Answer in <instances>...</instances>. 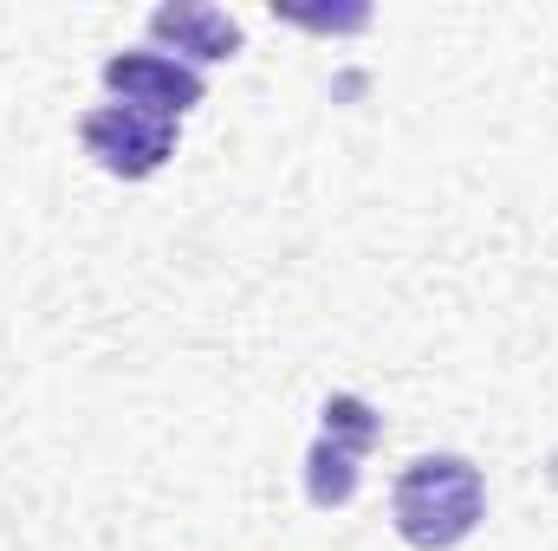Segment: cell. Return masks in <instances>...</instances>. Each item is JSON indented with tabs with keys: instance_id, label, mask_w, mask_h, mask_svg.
<instances>
[{
	"instance_id": "6da1fadb",
	"label": "cell",
	"mask_w": 558,
	"mask_h": 551,
	"mask_svg": "<svg viewBox=\"0 0 558 551\" xmlns=\"http://www.w3.org/2000/svg\"><path fill=\"white\" fill-rule=\"evenodd\" d=\"M390 519L416 551H454L487 519V480L468 454H422L397 474Z\"/></svg>"
},
{
	"instance_id": "7a4b0ae2",
	"label": "cell",
	"mask_w": 558,
	"mask_h": 551,
	"mask_svg": "<svg viewBox=\"0 0 558 551\" xmlns=\"http://www.w3.org/2000/svg\"><path fill=\"white\" fill-rule=\"evenodd\" d=\"M325 428L305 454V500L318 513H338L357 500V480H364V454L384 441V415L371 409L364 396H325Z\"/></svg>"
},
{
	"instance_id": "3957f363",
	"label": "cell",
	"mask_w": 558,
	"mask_h": 551,
	"mask_svg": "<svg viewBox=\"0 0 558 551\" xmlns=\"http://www.w3.org/2000/svg\"><path fill=\"white\" fill-rule=\"evenodd\" d=\"M78 137H85V156L118 182H143L175 156V124H162L149 111H131V105H98L78 124Z\"/></svg>"
},
{
	"instance_id": "277c9868",
	"label": "cell",
	"mask_w": 558,
	"mask_h": 551,
	"mask_svg": "<svg viewBox=\"0 0 558 551\" xmlns=\"http://www.w3.org/2000/svg\"><path fill=\"white\" fill-rule=\"evenodd\" d=\"M105 91L118 105H131V111H149L162 124H182L202 105L208 85H202L195 65H182L169 52H118V59H105Z\"/></svg>"
},
{
	"instance_id": "5b68a950",
	"label": "cell",
	"mask_w": 558,
	"mask_h": 551,
	"mask_svg": "<svg viewBox=\"0 0 558 551\" xmlns=\"http://www.w3.org/2000/svg\"><path fill=\"white\" fill-rule=\"evenodd\" d=\"M149 39H156V46H175L182 65H221V59L241 52L247 33H241L234 13H221V7H208V0H169V7L149 13Z\"/></svg>"
}]
</instances>
